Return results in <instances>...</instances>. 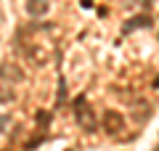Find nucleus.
I'll use <instances>...</instances> for the list:
<instances>
[{
  "instance_id": "obj_3",
  "label": "nucleus",
  "mask_w": 159,
  "mask_h": 151,
  "mask_svg": "<svg viewBox=\"0 0 159 151\" xmlns=\"http://www.w3.org/2000/svg\"><path fill=\"white\" fill-rule=\"evenodd\" d=\"M0 80H3V82H21V80H24V72H21L19 64L3 61V64H0Z\"/></svg>"
},
{
  "instance_id": "obj_4",
  "label": "nucleus",
  "mask_w": 159,
  "mask_h": 151,
  "mask_svg": "<svg viewBox=\"0 0 159 151\" xmlns=\"http://www.w3.org/2000/svg\"><path fill=\"white\" fill-rule=\"evenodd\" d=\"M48 0H27V11L29 16H43V13H48Z\"/></svg>"
},
{
  "instance_id": "obj_5",
  "label": "nucleus",
  "mask_w": 159,
  "mask_h": 151,
  "mask_svg": "<svg viewBox=\"0 0 159 151\" xmlns=\"http://www.w3.org/2000/svg\"><path fill=\"white\" fill-rule=\"evenodd\" d=\"M148 24H151V21H148L146 16H138V19H130V24H125V32H130L133 27H148Z\"/></svg>"
},
{
  "instance_id": "obj_6",
  "label": "nucleus",
  "mask_w": 159,
  "mask_h": 151,
  "mask_svg": "<svg viewBox=\"0 0 159 151\" xmlns=\"http://www.w3.org/2000/svg\"><path fill=\"white\" fill-rule=\"evenodd\" d=\"M157 151H159V146H157Z\"/></svg>"
},
{
  "instance_id": "obj_1",
  "label": "nucleus",
  "mask_w": 159,
  "mask_h": 151,
  "mask_svg": "<svg viewBox=\"0 0 159 151\" xmlns=\"http://www.w3.org/2000/svg\"><path fill=\"white\" fill-rule=\"evenodd\" d=\"M74 117H77V122L82 125L88 133H93V130H96V119H93V114H90V106H88L85 95H80V98L74 101Z\"/></svg>"
},
{
  "instance_id": "obj_2",
  "label": "nucleus",
  "mask_w": 159,
  "mask_h": 151,
  "mask_svg": "<svg viewBox=\"0 0 159 151\" xmlns=\"http://www.w3.org/2000/svg\"><path fill=\"white\" fill-rule=\"evenodd\" d=\"M103 130H106L109 135H119L125 130V117L119 112H114V109H106V112H103Z\"/></svg>"
}]
</instances>
